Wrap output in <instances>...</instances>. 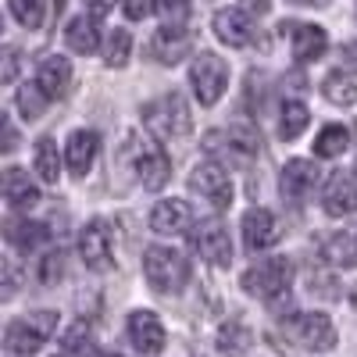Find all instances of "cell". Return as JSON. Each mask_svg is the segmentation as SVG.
I'll return each instance as SVG.
<instances>
[{
    "label": "cell",
    "instance_id": "b9f144b4",
    "mask_svg": "<svg viewBox=\"0 0 357 357\" xmlns=\"http://www.w3.org/2000/svg\"><path fill=\"white\" fill-rule=\"evenodd\" d=\"M340 57H343V68H354L357 72V43H347L340 50Z\"/></svg>",
    "mask_w": 357,
    "mask_h": 357
},
{
    "label": "cell",
    "instance_id": "ee69618b",
    "mask_svg": "<svg viewBox=\"0 0 357 357\" xmlns=\"http://www.w3.org/2000/svg\"><path fill=\"white\" fill-rule=\"evenodd\" d=\"M289 4H301V8H325L329 0H289Z\"/></svg>",
    "mask_w": 357,
    "mask_h": 357
},
{
    "label": "cell",
    "instance_id": "6da1fadb",
    "mask_svg": "<svg viewBox=\"0 0 357 357\" xmlns=\"http://www.w3.org/2000/svg\"><path fill=\"white\" fill-rule=\"evenodd\" d=\"M143 126L151 129L154 136L161 139H172V136H186L193 129V114H190V104L183 93H165L158 100H151L143 107Z\"/></svg>",
    "mask_w": 357,
    "mask_h": 357
},
{
    "label": "cell",
    "instance_id": "9a60e30c",
    "mask_svg": "<svg viewBox=\"0 0 357 357\" xmlns=\"http://www.w3.org/2000/svg\"><path fill=\"white\" fill-rule=\"evenodd\" d=\"M279 222L275 215L268 211V207H250V211L243 215V243L247 250H268L279 243Z\"/></svg>",
    "mask_w": 357,
    "mask_h": 357
},
{
    "label": "cell",
    "instance_id": "5b68a950",
    "mask_svg": "<svg viewBox=\"0 0 357 357\" xmlns=\"http://www.w3.org/2000/svg\"><path fill=\"white\" fill-rule=\"evenodd\" d=\"M289 279H293V264L286 257H264V261H257L254 268L243 272V289L261 296V301H268V304H275L289 289Z\"/></svg>",
    "mask_w": 357,
    "mask_h": 357
},
{
    "label": "cell",
    "instance_id": "d6a6232c",
    "mask_svg": "<svg viewBox=\"0 0 357 357\" xmlns=\"http://www.w3.org/2000/svg\"><path fill=\"white\" fill-rule=\"evenodd\" d=\"M129 50H132V36L126 33V29H114V33L107 36V47H104V61L111 68H126Z\"/></svg>",
    "mask_w": 357,
    "mask_h": 357
},
{
    "label": "cell",
    "instance_id": "7402d4cb",
    "mask_svg": "<svg viewBox=\"0 0 357 357\" xmlns=\"http://www.w3.org/2000/svg\"><path fill=\"white\" fill-rule=\"evenodd\" d=\"M172 175V161L161 146H146V151L136 158V178L146 190H161Z\"/></svg>",
    "mask_w": 357,
    "mask_h": 357
},
{
    "label": "cell",
    "instance_id": "2e32d148",
    "mask_svg": "<svg viewBox=\"0 0 357 357\" xmlns=\"http://www.w3.org/2000/svg\"><path fill=\"white\" fill-rule=\"evenodd\" d=\"M215 36L229 47H247L254 43V18L243 8H222L215 11Z\"/></svg>",
    "mask_w": 357,
    "mask_h": 357
},
{
    "label": "cell",
    "instance_id": "7dc6e473",
    "mask_svg": "<svg viewBox=\"0 0 357 357\" xmlns=\"http://www.w3.org/2000/svg\"><path fill=\"white\" fill-rule=\"evenodd\" d=\"M107 357H118V354H107Z\"/></svg>",
    "mask_w": 357,
    "mask_h": 357
},
{
    "label": "cell",
    "instance_id": "484cf974",
    "mask_svg": "<svg viewBox=\"0 0 357 357\" xmlns=\"http://www.w3.org/2000/svg\"><path fill=\"white\" fill-rule=\"evenodd\" d=\"M279 114H282L279 118V136L282 139H296V136L307 129V122H311V111H307L304 100H286Z\"/></svg>",
    "mask_w": 357,
    "mask_h": 357
},
{
    "label": "cell",
    "instance_id": "8992f818",
    "mask_svg": "<svg viewBox=\"0 0 357 357\" xmlns=\"http://www.w3.org/2000/svg\"><path fill=\"white\" fill-rule=\"evenodd\" d=\"M57 329V314L54 311H33L29 318H18L8 325V333H4V343L11 354H22V357H33L47 340L50 333Z\"/></svg>",
    "mask_w": 357,
    "mask_h": 357
},
{
    "label": "cell",
    "instance_id": "9c48e42d",
    "mask_svg": "<svg viewBox=\"0 0 357 357\" xmlns=\"http://www.w3.org/2000/svg\"><path fill=\"white\" fill-rule=\"evenodd\" d=\"M79 254H82L86 268L107 272V268L114 264V229L104 218H93L79 236Z\"/></svg>",
    "mask_w": 357,
    "mask_h": 357
},
{
    "label": "cell",
    "instance_id": "e575fe53",
    "mask_svg": "<svg viewBox=\"0 0 357 357\" xmlns=\"http://www.w3.org/2000/svg\"><path fill=\"white\" fill-rule=\"evenodd\" d=\"M154 11L165 18V25H186L190 0H154Z\"/></svg>",
    "mask_w": 357,
    "mask_h": 357
},
{
    "label": "cell",
    "instance_id": "f35d334b",
    "mask_svg": "<svg viewBox=\"0 0 357 357\" xmlns=\"http://www.w3.org/2000/svg\"><path fill=\"white\" fill-rule=\"evenodd\" d=\"M18 146V129H15V122L0 111V154H11Z\"/></svg>",
    "mask_w": 357,
    "mask_h": 357
},
{
    "label": "cell",
    "instance_id": "e0dca14e",
    "mask_svg": "<svg viewBox=\"0 0 357 357\" xmlns=\"http://www.w3.org/2000/svg\"><path fill=\"white\" fill-rule=\"evenodd\" d=\"M321 207H325V215H333V218L354 215L357 211V178L347 175V172H336L329 178V186H325V193H321Z\"/></svg>",
    "mask_w": 357,
    "mask_h": 357
},
{
    "label": "cell",
    "instance_id": "c3c4849f",
    "mask_svg": "<svg viewBox=\"0 0 357 357\" xmlns=\"http://www.w3.org/2000/svg\"><path fill=\"white\" fill-rule=\"evenodd\" d=\"M354 172H357V168H354Z\"/></svg>",
    "mask_w": 357,
    "mask_h": 357
},
{
    "label": "cell",
    "instance_id": "bcb514c9",
    "mask_svg": "<svg viewBox=\"0 0 357 357\" xmlns=\"http://www.w3.org/2000/svg\"><path fill=\"white\" fill-rule=\"evenodd\" d=\"M0 33H4V18H0Z\"/></svg>",
    "mask_w": 357,
    "mask_h": 357
},
{
    "label": "cell",
    "instance_id": "8d00e7d4",
    "mask_svg": "<svg viewBox=\"0 0 357 357\" xmlns=\"http://www.w3.org/2000/svg\"><path fill=\"white\" fill-rule=\"evenodd\" d=\"M61 275H65V254H61V250H50V254L40 261V282H43V286H54Z\"/></svg>",
    "mask_w": 357,
    "mask_h": 357
},
{
    "label": "cell",
    "instance_id": "44dd1931",
    "mask_svg": "<svg viewBox=\"0 0 357 357\" xmlns=\"http://www.w3.org/2000/svg\"><path fill=\"white\" fill-rule=\"evenodd\" d=\"M190 204L186 200H161L151 211V229L158 236H178L190 229Z\"/></svg>",
    "mask_w": 357,
    "mask_h": 357
},
{
    "label": "cell",
    "instance_id": "74e56055",
    "mask_svg": "<svg viewBox=\"0 0 357 357\" xmlns=\"http://www.w3.org/2000/svg\"><path fill=\"white\" fill-rule=\"evenodd\" d=\"M22 286V272L15 264H0V304H8Z\"/></svg>",
    "mask_w": 357,
    "mask_h": 357
},
{
    "label": "cell",
    "instance_id": "5bb4252c",
    "mask_svg": "<svg viewBox=\"0 0 357 357\" xmlns=\"http://www.w3.org/2000/svg\"><path fill=\"white\" fill-rule=\"evenodd\" d=\"M126 329H129V343L139 354H161L165 350V325L154 311H132Z\"/></svg>",
    "mask_w": 357,
    "mask_h": 357
},
{
    "label": "cell",
    "instance_id": "836d02e7",
    "mask_svg": "<svg viewBox=\"0 0 357 357\" xmlns=\"http://www.w3.org/2000/svg\"><path fill=\"white\" fill-rule=\"evenodd\" d=\"M11 15L25 25V29H40L43 25V0H11Z\"/></svg>",
    "mask_w": 357,
    "mask_h": 357
},
{
    "label": "cell",
    "instance_id": "d6986e66",
    "mask_svg": "<svg viewBox=\"0 0 357 357\" xmlns=\"http://www.w3.org/2000/svg\"><path fill=\"white\" fill-rule=\"evenodd\" d=\"M97 151H100V136L93 129H75L65 143V161L72 168V175H86L97 161Z\"/></svg>",
    "mask_w": 357,
    "mask_h": 357
},
{
    "label": "cell",
    "instance_id": "f1b7e54d",
    "mask_svg": "<svg viewBox=\"0 0 357 357\" xmlns=\"http://www.w3.org/2000/svg\"><path fill=\"white\" fill-rule=\"evenodd\" d=\"M321 93H325V100H333L336 107H350L357 100V82L347 79L343 72H333V75H325Z\"/></svg>",
    "mask_w": 357,
    "mask_h": 357
},
{
    "label": "cell",
    "instance_id": "7a4b0ae2",
    "mask_svg": "<svg viewBox=\"0 0 357 357\" xmlns=\"http://www.w3.org/2000/svg\"><path fill=\"white\" fill-rule=\"evenodd\" d=\"M204 151L229 165H250L261 154V136L254 126H229L204 136Z\"/></svg>",
    "mask_w": 357,
    "mask_h": 357
},
{
    "label": "cell",
    "instance_id": "4316f807",
    "mask_svg": "<svg viewBox=\"0 0 357 357\" xmlns=\"http://www.w3.org/2000/svg\"><path fill=\"white\" fill-rule=\"evenodd\" d=\"M33 165H36V172H40L43 183H57V175H61V158H57V143H54L50 136H40V139H36Z\"/></svg>",
    "mask_w": 357,
    "mask_h": 357
},
{
    "label": "cell",
    "instance_id": "4fadbf2b",
    "mask_svg": "<svg viewBox=\"0 0 357 357\" xmlns=\"http://www.w3.org/2000/svg\"><path fill=\"white\" fill-rule=\"evenodd\" d=\"M36 86L43 89L50 100L68 97V89H72V65H68V57L43 54L40 65H36Z\"/></svg>",
    "mask_w": 357,
    "mask_h": 357
},
{
    "label": "cell",
    "instance_id": "ffe728a7",
    "mask_svg": "<svg viewBox=\"0 0 357 357\" xmlns=\"http://www.w3.org/2000/svg\"><path fill=\"white\" fill-rule=\"evenodd\" d=\"M318 186V165L314 161H286V168H282V178H279V190H282V197H289V200H304L311 190Z\"/></svg>",
    "mask_w": 357,
    "mask_h": 357
},
{
    "label": "cell",
    "instance_id": "ba28073f",
    "mask_svg": "<svg viewBox=\"0 0 357 357\" xmlns=\"http://www.w3.org/2000/svg\"><path fill=\"white\" fill-rule=\"evenodd\" d=\"M190 243L193 250L215 268H225L232 261V240H229V229L218 218H204L200 225L190 229Z\"/></svg>",
    "mask_w": 357,
    "mask_h": 357
},
{
    "label": "cell",
    "instance_id": "ac0fdd59",
    "mask_svg": "<svg viewBox=\"0 0 357 357\" xmlns=\"http://www.w3.org/2000/svg\"><path fill=\"white\" fill-rule=\"evenodd\" d=\"M0 197H4L11 207H36L40 204V186L29 178L25 168L11 165L0 172Z\"/></svg>",
    "mask_w": 357,
    "mask_h": 357
},
{
    "label": "cell",
    "instance_id": "83f0119b",
    "mask_svg": "<svg viewBox=\"0 0 357 357\" xmlns=\"http://www.w3.org/2000/svg\"><path fill=\"white\" fill-rule=\"evenodd\" d=\"M250 340H254V336H250V329H247L243 321H236V318H232V321H225L222 329H218V350H222V354H229V357H240V354L250 347Z\"/></svg>",
    "mask_w": 357,
    "mask_h": 357
},
{
    "label": "cell",
    "instance_id": "603a6c76",
    "mask_svg": "<svg viewBox=\"0 0 357 357\" xmlns=\"http://www.w3.org/2000/svg\"><path fill=\"white\" fill-rule=\"evenodd\" d=\"M321 257L336 268H357V229H340L321 243Z\"/></svg>",
    "mask_w": 357,
    "mask_h": 357
},
{
    "label": "cell",
    "instance_id": "4dcf8cb0",
    "mask_svg": "<svg viewBox=\"0 0 357 357\" xmlns=\"http://www.w3.org/2000/svg\"><path fill=\"white\" fill-rule=\"evenodd\" d=\"M350 143V132L347 126H325L318 136H314V154L318 158H340Z\"/></svg>",
    "mask_w": 357,
    "mask_h": 357
},
{
    "label": "cell",
    "instance_id": "8fae6325",
    "mask_svg": "<svg viewBox=\"0 0 357 357\" xmlns=\"http://www.w3.org/2000/svg\"><path fill=\"white\" fill-rule=\"evenodd\" d=\"M282 36L289 33V43H293V57L296 61H318L329 47V36H325L321 25H307V22H282Z\"/></svg>",
    "mask_w": 357,
    "mask_h": 357
},
{
    "label": "cell",
    "instance_id": "cb8c5ba5",
    "mask_svg": "<svg viewBox=\"0 0 357 357\" xmlns=\"http://www.w3.org/2000/svg\"><path fill=\"white\" fill-rule=\"evenodd\" d=\"M4 236H8V243L18 247V250H36L40 243L50 240V229L43 222H29V218H11L4 225Z\"/></svg>",
    "mask_w": 357,
    "mask_h": 357
},
{
    "label": "cell",
    "instance_id": "60d3db41",
    "mask_svg": "<svg viewBox=\"0 0 357 357\" xmlns=\"http://www.w3.org/2000/svg\"><path fill=\"white\" fill-rule=\"evenodd\" d=\"M250 18H261V15H268V0H243V4H240Z\"/></svg>",
    "mask_w": 357,
    "mask_h": 357
},
{
    "label": "cell",
    "instance_id": "7c38bea8",
    "mask_svg": "<svg viewBox=\"0 0 357 357\" xmlns=\"http://www.w3.org/2000/svg\"><path fill=\"white\" fill-rule=\"evenodd\" d=\"M151 57L161 65H175V61H183V57L193 50V36H190V29L183 25H165L158 29V33L151 36Z\"/></svg>",
    "mask_w": 357,
    "mask_h": 357
},
{
    "label": "cell",
    "instance_id": "d590c367",
    "mask_svg": "<svg viewBox=\"0 0 357 357\" xmlns=\"http://www.w3.org/2000/svg\"><path fill=\"white\" fill-rule=\"evenodd\" d=\"M22 72V50L18 47H0V86L15 82Z\"/></svg>",
    "mask_w": 357,
    "mask_h": 357
},
{
    "label": "cell",
    "instance_id": "1f68e13d",
    "mask_svg": "<svg viewBox=\"0 0 357 357\" xmlns=\"http://www.w3.org/2000/svg\"><path fill=\"white\" fill-rule=\"evenodd\" d=\"M47 100H50V97L43 93V89H40L36 82H33V86L25 82V86L18 89V111H22L25 122H36V118L47 111Z\"/></svg>",
    "mask_w": 357,
    "mask_h": 357
},
{
    "label": "cell",
    "instance_id": "30bf717a",
    "mask_svg": "<svg viewBox=\"0 0 357 357\" xmlns=\"http://www.w3.org/2000/svg\"><path fill=\"white\" fill-rule=\"evenodd\" d=\"M190 190L207 200V204H215V207H229L232 204V178L222 165L215 161H204L190 172Z\"/></svg>",
    "mask_w": 357,
    "mask_h": 357
},
{
    "label": "cell",
    "instance_id": "7bdbcfd3",
    "mask_svg": "<svg viewBox=\"0 0 357 357\" xmlns=\"http://www.w3.org/2000/svg\"><path fill=\"white\" fill-rule=\"evenodd\" d=\"M86 4H89V11H93V15H107L118 0H86Z\"/></svg>",
    "mask_w": 357,
    "mask_h": 357
},
{
    "label": "cell",
    "instance_id": "3957f363",
    "mask_svg": "<svg viewBox=\"0 0 357 357\" xmlns=\"http://www.w3.org/2000/svg\"><path fill=\"white\" fill-rule=\"evenodd\" d=\"M143 275L158 293H178L190 279V264L172 247H146L143 250Z\"/></svg>",
    "mask_w": 357,
    "mask_h": 357
},
{
    "label": "cell",
    "instance_id": "52a82bcc",
    "mask_svg": "<svg viewBox=\"0 0 357 357\" xmlns=\"http://www.w3.org/2000/svg\"><path fill=\"white\" fill-rule=\"evenodd\" d=\"M190 82H193V93L204 107H211L218 104V97L225 93V86H229V65L222 61L218 54L211 50H204L193 57V65H190Z\"/></svg>",
    "mask_w": 357,
    "mask_h": 357
},
{
    "label": "cell",
    "instance_id": "f546056e",
    "mask_svg": "<svg viewBox=\"0 0 357 357\" xmlns=\"http://www.w3.org/2000/svg\"><path fill=\"white\" fill-rule=\"evenodd\" d=\"M93 333H89V325L79 321L72 329L61 336V357H93Z\"/></svg>",
    "mask_w": 357,
    "mask_h": 357
},
{
    "label": "cell",
    "instance_id": "f6af8a7d",
    "mask_svg": "<svg viewBox=\"0 0 357 357\" xmlns=\"http://www.w3.org/2000/svg\"><path fill=\"white\" fill-rule=\"evenodd\" d=\"M54 4H57V11H61V4H65V0H54Z\"/></svg>",
    "mask_w": 357,
    "mask_h": 357
},
{
    "label": "cell",
    "instance_id": "277c9868",
    "mask_svg": "<svg viewBox=\"0 0 357 357\" xmlns=\"http://www.w3.org/2000/svg\"><path fill=\"white\" fill-rule=\"evenodd\" d=\"M282 333L296 343V347H304L311 354H325V350H333L336 347V325L329 314H321V311H307V314H293L282 321Z\"/></svg>",
    "mask_w": 357,
    "mask_h": 357
},
{
    "label": "cell",
    "instance_id": "ab89813d",
    "mask_svg": "<svg viewBox=\"0 0 357 357\" xmlns=\"http://www.w3.org/2000/svg\"><path fill=\"white\" fill-rule=\"evenodd\" d=\"M151 11H154V0H126V15H129L132 22L146 18Z\"/></svg>",
    "mask_w": 357,
    "mask_h": 357
},
{
    "label": "cell",
    "instance_id": "d4e9b609",
    "mask_svg": "<svg viewBox=\"0 0 357 357\" xmlns=\"http://www.w3.org/2000/svg\"><path fill=\"white\" fill-rule=\"evenodd\" d=\"M65 40H68V47H72L75 54H93V50L100 47V29H97V22H93V18L79 15V18H72V22H68Z\"/></svg>",
    "mask_w": 357,
    "mask_h": 357
}]
</instances>
